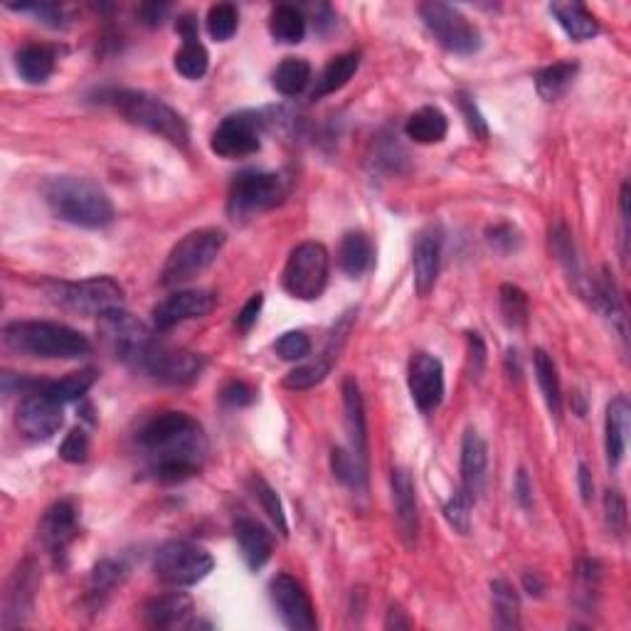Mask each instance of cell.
Instances as JSON below:
<instances>
[{"label": "cell", "mask_w": 631, "mask_h": 631, "mask_svg": "<svg viewBox=\"0 0 631 631\" xmlns=\"http://www.w3.org/2000/svg\"><path fill=\"white\" fill-rule=\"evenodd\" d=\"M208 65H210V55L200 40L183 42V47L176 52V70L183 74V77L200 79L205 72H208Z\"/></svg>", "instance_id": "obj_41"}, {"label": "cell", "mask_w": 631, "mask_h": 631, "mask_svg": "<svg viewBox=\"0 0 631 631\" xmlns=\"http://www.w3.org/2000/svg\"><path fill=\"white\" fill-rule=\"evenodd\" d=\"M274 348H277L281 360L296 363V360H304L311 353V341L304 331H289L279 338Z\"/></svg>", "instance_id": "obj_46"}, {"label": "cell", "mask_w": 631, "mask_h": 631, "mask_svg": "<svg viewBox=\"0 0 631 631\" xmlns=\"http://www.w3.org/2000/svg\"><path fill=\"white\" fill-rule=\"evenodd\" d=\"M55 50L47 45H25L23 50L15 55V67L18 74L28 84H42L52 77L55 72Z\"/></svg>", "instance_id": "obj_29"}, {"label": "cell", "mask_w": 631, "mask_h": 631, "mask_svg": "<svg viewBox=\"0 0 631 631\" xmlns=\"http://www.w3.org/2000/svg\"><path fill=\"white\" fill-rule=\"evenodd\" d=\"M121 577H124V567L116 565L114 560H102L94 567L92 585L97 592H106L111 587H116V582H121Z\"/></svg>", "instance_id": "obj_50"}, {"label": "cell", "mask_w": 631, "mask_h": 631, "mask_svg": "<svg viewBox=\"0 0 631 631\" xmlns=\"http://www.w3.org/2000/svg\"><path fill=\"white\" fill-rule=\"evenodd\" d=\"M176 30H178L180 35H183V42L200 40V37H198V20H195L190 13L180 15L178 23H176Z\"/></svg>", "instance_id": "obj_57"}, {"label": "cell", "mask_w": 631, "mask_h": 631, "mask_svg": "<svg viewBox=\"0 0 631 631\" xmlns=\"http://www.w3.org/2000/svg\"><path fill=\"white\" fill-rule=\"evenodd\" d=\"M212 567H215V560L208 550L198 543H190V540H168L153 558V570H156L158 580L173 587L198 585L210 575Z\"/></svg>", "instance_id": "obj_6"}, {"label": "cell", "mask_w": 631, "mask_h": 631, "mask_svg": "<svg viewBox=\"0 0 631 631\" xmlns=\"http://www.w3.org/2000/svg\"><path fill=\"white\" fill-rule=\"evenodd\" d=\"M523 585H526L530 595H543V582H540V577L535 572H526L523 575Z\"/></svg>", "instance_id": "obj_60"}, {"label": "cell", "mask_w": 631, "mask_h": 631, "mask_svg": "<svg viewBox=\"0 0 631 631\" xmlns=\"http://www.w3.org/2000/svg\"><path fill=\"white\" fill-rule=\"evenodd\" d=\"M486 466H489V449L479 432L469 429L461 444V489L471 498H479L486 486Z\"/></svg>", "instance_id": "obj_21"}, {"label": "cell", "mask_w": 631, "mask_h": 631, "mask_svg": "<svg viewBox=\"0 0 631 631\" xmlns=\"http://www.w3.org/2000/svg\"><path fill=\"white\" fill-rule=\"evenodd\" d=\"M311 82V65L301 57H286L274 72V89L284 97H296Z\"/></svg>", "instance_id": "obj_37"}, {"label": "cell", "mask_w": 631, "mask_h": 631, "mask_svg": "<svg viewBox=\"0 0 631 631\" xmlns=\"http://www.w3.org/2000/svg\"><path fill=\"white\" fill-rule=\"evenodd\" d=\"M629 415H631V407L624 395H617L612 402H609L607 422H604V447H607L609 466H619L622 464L624 454H627Z\"/></svg>", "instance_id": "obj_25"}, {"label": "cell", "mask_w": 631, "mask_h": 631, "mask_svg": "<svg viewBox=\"0 0 631 631\" xmlns=\"http://www.w3.org/2000/svg\"><path fill=\"white\" fill-rule=\"evenodd\" d=\"M269 597H272L274 609L286 629L291 631H314L318 627L316 609L311 597L306 595L304 587L291 575L281 572L269 582Z\"/></svg>", "instance_id": "obj_12"}, {"label": "cell", "mask_w": 631, "mask_h": 631, "mask_svg": "<svg viewBox=\"0 0 631 631\" xmlns=\"http://www.w3.org/2000/svg\"><path fill=\"white\" fill-rule=\"evenodd\" d=\"M47 208L70 225L99 230L114 220V205L104 188L79 176H52L42 185Z\"/></svg>", "instance_id": "obj_1"}, {"label": "cell", "mask_w": 631, "mask_h": 631, "mask_svg": "<svg viewBox=\"0 0 631 631\" xmlns=\"http://www.w3.org/2000/svg\"><path fill=\"white\" fill-rule=\"evenodd\" d=\"M30 572L33 570H28V567L23 565L18 572H15L13 580H10L8 592H5V612H3L5 629L15 627V624H23V614H28L30 607H33L35 582Z\"/></svg>", "instance_id": "obj_26"}, {"label": "cell", "mask_w": 631, "mask_h": 631, "mask_svg": "<svg viewBox=\"0 0 631 631\" xmlns=\"http://www.w3.org/2000/svg\"><path fill=\"white\" fill-rule=\"evenodd\" d=\"M447 129H449L447 116H444V111L437 109V106H422V109L415 111L405 124L407 139H412L415 143L444 141Z\"/></svg>", "instance_id": "obj_30"}, {"label": "cell", "mask_w": 631, "mask_h": 631, "mask_svg": "<svg viewBox=\"0 0 631 631\" xmlns=\"http://www.w3.org/2000/svg\"><path fill=\"white\" fill-rule=\"evenodd\" d=\"M8 8L18 10V13H35L37 18H42V23L52 25V28L65 25V20H62V8H57V5L33 3V5H8Z\"/></svg>", "instance_id": "obj_51"}, {"label": "cell", "mask_w": 631, "mask_h": 631, "mask_svg": "<svg viewBox=\"0 0 631 631\" xmlns=\"http://www.w3.org/2000/svg\"><path fill=\"white\" fill-rule=\"evenodd\" d=\"M486 365V346L479 333H469V373L471 378H479Z\"/></svg>", "instance_id": "obj_54"}, {"label": "cell", "mask_w": 631, "mask_h": 631, "mask_svg": "<svg viewBox=\"0 0 631 631\" xmlns=\"http://www.w3.org/2000/svg\"><path fill=\"white\" fill-rule=\"evenodd\" d=\"M254 397H257V392H254L247 383H242V380H232V383H227L225 390H222V402L230 407L252 405Z\"/></svg>", "instance_id": "obj_52"}, {"label": "cell", "mask_w": 631, "mask_h": 631, "mask_svg": "<svg viewBox=\"0 0 631 631\" xmlns=\"http://www.w3.org/2000/svg\"><path fill=\"white\" fill-rule=\"evenodd\" d=\"M491 599H493V624L498 629H518L521 627V599L516 590L506 580L491 582Z\"/></svg>", "instance_id": "obj_32"}, {"label": "cell", "mask_w": 631, "mask_h": 631, "mask_svg": "<svg viewBox=\"0 0 631 631\" xmlns=\"http://www.w3.org/2000/svg\"><path fill=\"white\" fill-rule=\"evenodd\" d=\"M47 301L79 316H109L124 309V289L111 277H92L82 281H45Z\"/></svg>", "instance_id": "obj_4"}, {"label": "cell", "mask_w": 631, "mask_h": 631, "mask_svg": "<svg viewBox=\"0 0 631 631\" xmlns=\"http://www.w3.org/2000/svg\"><path fill=\"white\" fill-rule=\"evenodd\" d=\"M420 15L434 40L454 55H474L481 50V33L459 8L447 3H422Z\"/></svg>", "instance_id": "obj_8"}, {"label": "cell", "mask_w": 631, "mask_h": 631, "mask_svg": "<svg viewBox=\"0 0 631 631\" xmlns=\"http://www.w3.org/2000/svg\"><path fill=\"white\" fill-rule=\"evenodd\" d=\"M471 506H474V498L469 496L464 489H459L444 506V516H447L449 526L459 530L461 535L469 533L471 528Z\"/></svg>", "instance_id": "obj_44"}, {"label": "cell", "mask_w": 631, "mask_h": 631, "mask_svg": "<svg viewBox=\"0 0 631 631\" xmlns=\"http://www.w3.org/2000/svg\"><path fill=\"white\" fill-rule=\"evenodd\" d=\"M102 331H104L106 343H109V346L114 348V353L129 365H134L136 358H139V355L146 351L153 341H156L151 328H148L146 323H141L139 318L126 314L124 309L104 316Z\"/></svg>", "instance_id": "obj_14"}, {"label": "cell", "mask_w": 631, "mask_h": 631, "mask_svg": "<svg viewBox=\"0 0 631 631\" xmlns=\"http://www.w3.org/2000/svg\"><path fill=\"white\" fill-rule=\"evenodd\" d=\"M459 109H461V114L466 116V126H469V131L474 134V139H479V141L489 139V126H486V119L481 116L479 106H476V102L469 97V94H464V92L459 94Z\"/></svg>", "instance_id": "obj_49"}, {"label": "cell", "mask_w": 631, "mask_h": 631, "mask_svg": "<svg viewBox=\"0 0 631 631\" xmlns=\"http://www.w3.org/2000/svg\"><path fill=\"white\" fill-rule=\"evenodd\" d=\"M45 387V385H42ZM33 390L23 397L18 407V427L33 442H47L60 432L65 415L60 402L52 400L45 390Z\"/></svg>", "instance_id": "obj_13"}, {"label": "cell", "mask_w": 631, "mask_h": 631, "mask_svg": "<svg viewBox=\"0 0 631 631\" xmlns=\"http://www.w3.org/2000/svg\"><path fill=\"white\" fill-rule=\"evenodd\" d=\"M262 146V119L254 111H240L220 121L210 139V148L222 158H245Z\"/></svg>", "instance_id": "obj_11"}, {"label": "cell", "mask_w": 631, "mask_h": 631, "mask_svg": "<svg viewBox=\"0 0 631 631\" xmlns=\"http://www.w3.org/2000/svg\"><path fill=\"white\" fill-rule=\"evenodd\" d=\"M604 521L614 535H622L627 528V501L619 491H607L604 496Z\"/></svg>", "instance_id": "obj_47"}, {"label": "cell", "mask_w": 631, "mask_h": 631, "mask_svg": "<svg viewBox=\"0 0 631 631\" xmlns=\"http://www.w3.org/2000/svg\"><path fill=\"white\" fill-rule=\"evenodd\" d=\"M89 456V434L82 427H74L60 444V459L67 464H84Z\"/></svg>", "instance_id": "obj_48"}, {"label": "cell", "mask_w": 631, "mask_h": 631, "mask_svg": "<svg viewBox=\"0 0 631 631\" xmlns=\"http://www.w3.org/2000/svg\"><path fill=\"white\" fill-rule=\"evenodd\" d=\"M237 23H240V15L237 8L230 3H217L212 5L208 13V33L212 40L225 42L237 33Z\"/></svg>", "instance_id": "obj_43"}, {"label": "cell", "mask_w": 631, "mask_h": 631, "mask_svg": "<svg viewBox=\"0 0 631 631\" xmlns=\"http://www.w3.org/2000/svg\"><path fill=\"white\" fill-rule=\"evenodd\" d=\"M225 247V232L212 230H195L190 235H185L176 247L168 254L166 264H163L161 272V284L163 286H178L185 281L195 279L198 274H203L217 259V254Z\"/></svg>", "instance_id": "obj_5"}, {"label": "cell", "mask_w": 631, "mask_h": 631, "mask_svg": "<svg viewBox=\"0 0 631 631\" xmlns=\"http://www.w3.org/2000/svg\"><path fill=\"white\" fill-rule=\"evenodd\" d=\"M249 489H252L254 498H257L259 506H262V511L269 516V521H272L274 526L279 528V533L281 535L289 533V526H286L284 508H281V501H279L277 491H274L272 486H269L267 481L262 479V476H252V479H249Z\"/></svg>", "instance_id": "obj_40"}, {"label": "cell", "mask_w": 631, "mask_h": 631, "mask_svg": "<svg viewBox=\"0 0 631 631\" xmlns=\"http://www.w3.org/2000/svg\"><path fill=\"white\" fill-rule=\"evenodd\" d=\"M143 617L151 629H195L200 622L195 619V607L188 595L171 592V595L153 597L143 609Z\"/></svg>", "instance_id": "obj_17"}, {"label": "cell", "mask_w": 631, "mask_h": 631, "mask_svg": "<svg viewBox=\"0 0 631 631\" xmlns=\"http://www.w3.org/2000/svg\"><path fill=\"white\" fill-rule=\"evenodd\" d=\"M136 370L146 373L148 378L166 385H188L203 373L205 360L203 355L180 351V348H168L153 341L134 363Z\"/></svg>", "instance_id": "obj_10"}, {"label": "cell", "mask_w": 631, "mask_h": 631, "mask_svg": "<svg viewBox=\"0 0 631 631\" xmlns=\"http://www.w3.org/2000/svg\"><path fill=\"white\" fill-rule=\"evenodd\" d=\"M343 412H346V432L351 439V452L368 466V422H365V407L360 387L353 378L343 383Z\"/></svg>", "instance_id": "obj_23"}, {"label": "cell", "mask_w": 631, "mask_h": 631, "mask_svg": "<svg viewBox=\"0 0 631 631\" xmlns=\"http://www.w3.org/2000/svg\"><path fill=\"white\" fill-rule=\"evenodd\" d=\"M392 501H395V518L402 540L412 548L417 540L420 518H417L415 484H412V476L405 469L392 471Z\"/></svg>", "instance_id": "obj_22"}, {"label": "cell", "mask_w": 631, "mask_h": 631, "mask_svg": "<svg viewBox=\"0 0 631 631\" xmlns=\"http://www.w3.org/2000/svg\"><path fill=\"white\" fill-rule=\"evenodd\" d=\"M94 383H97V370L84 368V370H77V373L65 375V378H60V380L45 383L42 390H45L55 402L67 405V402L82 400V397L92 390Z\"/></svg>", "instance_id": "obj_35"}, {"label": "cell", "mask_w": 631, "mask_h": 631, "mask_svg": "<svg viewBox=\"0 0 631 631\" xmlns=\"http://www.w3.org/2000/svg\"><path fill=\"white\" fill-rule=\"evenodd\" d=\"M262 304H264V296L262 294H254L252 299L247 301L245 306H242V311L237 314V328L240 331H249V328L257 323L259 318V311H262Z\"/></svg>", "instance_id": "obj_56"}, {"label": "cell", "mask_w": 631, "mask_h": 631, "mask_svg": "<svg viewBox=\"0 0 631 631\" xmlns=\"http://www.w3.org/2000/svg\"><path fill=\"white\" fill-rule=\"evenodd\" d=\"M442 230L427 227L417 237L412 249V267H415V289L420 296H427L434 289L439 274V259H442Z\"/></svg>", "instance_id": "obj_18"}, {"label": "cell", "mask_w": 631, "mask_h": 631, "mask_svg": "<svg viewBox=\"0 0 631 631\" xmlns=\"http://www.w3.org/2000/svg\"><path fill=\"white\" fill-rule=\"evenodd\" d=\"M111 104L119 109L131 124L141 126V129L151 131V134L161 136V139L171 141L173 146L188 148L190 131L183 116L178 114L173 106H168L161 97L151 92H141V89H121L111 97Z\"/></svg>", "instance_id": "obj_3"}, {"label": "cell", "mask_w": 631, "mask_h": 631, "mask_svg": "<svg viewBox=\"0 0 631 631\" xmlns=\"http://www.w3.org/2000/svg\"><path fill=\"white\" fill-rule=\"evenodd\" d=\"M535 378H538L540 390H543L545 405H548L550 415L555 420L562 417V390H560V378H558V368H555L553 358H550L545 351H535Z\"/></svg>", "instance_id": "obj_33"}, {"label": "cell", "mask_w": 631, "mask_h": 631, "mask_svg": "<svg viewBox=\"0 0 631 631\" xmlns=\"http://www.w3.org/2000/svg\"><path fill=\"white\" fill-rule=\"evenodd\" d=\"M217 306V296L205 289H185L176 291L168 299L153 309V323L158 331H168V328L178 326L183 321H193V318L208 316Z\"/></svg>", "instance_id": "obj_15"}, {"label": "cell", "mask_w": 631, "mask_h": 631, "mask_svg": "<svg viewBox=\"0 0 631 631\" xmlns=\"http://www.w3.org/2000/svg\"><path fill=\"white\" fill-rule=\"evenodd\" d=\"M358 67H360L358 52H346V55H338L336 60L328 62L326 70L321 72V77H318V82H316L314 99L328 97V94L346 87V84L353 79V74L358 72Z\"/></svg>", "instance_id": "obj_31"}, {"label": "cell", "mask_w": 631, "mask_h": 631, "mask_svg": "<svg viewBox=\"0 0 631 631\" xmlns=\"http://www.w3.org/2000/svg\"><path fill=\"white\" fill-rule=\"evenodd\" d=\"M3 343L8 351L30 358H84L92 351L87 336L65 323L52 321H15L3 328Z\"/></svg>", "instance_id": "obj_2"}, {"label": "cell", "mask_w": 631, "mask_h": 631, "mask_svg": "<svg viewBox=\"0 0 631 631\" xmlns=\"http://www.w3.org/2000/svg\"><path fill=\"white\" fill-rule=\"evenodd\" d=\"M550 13L555 15L560 28L565 30L572 40L585 42L599 35L597 18L582 3H553L550 5Z\"/></svg>", "instance_id": "obj_27"}, {"label": "cell", "mask_w": 631, "mask_h": 631, "mask_svg": "<svg viewBox=\"0 0 631 631\" xmlns=\"http://www.w3.org/2000/svg\"><path fill=\"white\" fill-rule=\"evenodd\" d=\"M498 306H501L503 321L511 328H523L528 321V296L526 291L513 284H503L498 291Z\"/></svg>", "instance_id": "obj_39"}, {"label": "cell", "mask_w": 631, "mask_h": 631, "mask_svg": "<svg viewBox=\"0 0 631 631\" xmlns=\"http://www.w3.org/2000/svg\"><path fill=\"white\" fill-rule=\"evenodd\" d=\"M489 242L493 249H498V252H513V249L518 247V242H521V237H518V232L513 230L511 225H496L493 230H489Z\"/></svg>", "instance_id": "obj_53"}, {"label": "cell", "mask_w": 631, "mask_h": 631, "mask_svg": "<svg viewBox=\"0 0 631 631\" xmlns=\"http://www.w3.org/2000/svg\"><path fill=\"white\" fill-rule=\"evenodd\" d=\"M77 535V511L70 501H60L47 508L40 523V538L55 558H62Z\"/></svg>", "instance_id": "obj_19"}, {"label": "cell", "mask_w": 631, "mask_h": 631, "mask_svg": "<svg viewBox=\"0 0 631 631\" xmlns=\"http://www.w3.org/2000/svg\"><path fill=\"white\" fill-rule=\"evenodd\" d=\"M286 183L277 173L267 171H242L230 185L227 208L230 215L249 217L257 212L272 210L284 200Z\"/></svg>", "instance_id": "obj_9"}, {"label": "cell", "mask_w": 631, "mask_h": 631, "mask_svg": "<svg viewBox=\"0 0 631 631\" xmlns=\"http://www.w3.org/2000/svg\"><path fill=\"white\" fill-rule=\"evenodd\" d=\"M328 267H331V259H328L326 247L318 242L299 245L289 254L284 274H281L286 294L301 301L318 299L328 284Z\"/></svg>", "instance_id": "obj_7"}, {"label": "cell", "mask_w": 631, "mask_h": 631, "mask_svg": "<svg viewBox=\"0 0 631 631\" xmlns=\"http://www.w3.org/2000/svg\"><path fill=\"white\" fill-rule=\"evenodd\" d=\"M269 30H272L274 40L286 42V45L301 42L306 35L304 13L294 8V5H277L272 10V18H269Z\"/></svg>", "instance_id": "obj_36"}, {"label": "cell", "mask_w": 631, "mask_h": 631, "mask_svg": "<svg viewBox=\"0 0 631 631\" xmlns=\"http://www.w3.org/2000/svg\"><path fill=\"white\" fill-rule=\"evenodd\" d=\"M198 427L200 424L190 415H185V412H161V415L153 417V420L141 429L139 442L141 447L146 449V454H151L168 447V444L178 442V439H183L185 434H190Z\"/></svg>", "instance_id": "obj_20"}, {"label": "cell", "mask_w": 631, "mask_h": 631, "mask_svg": "<svg viewBox=\"0 0 631 631\" xmlns=\"http://www.w3.org/2000/svg\"><path fill=\"white\" fill-rule=\"evenodd\" d=\"M385 627L387 629H407L410 627V622H407V619H402V612L400 609H390V617H387V622H385Z\"/></svg>", "instance_id": "obj_61"}, {"label": "cell", "mask_w": 631, "mask_h": 631, "mask_svg": "<svg viewBox=\"0 0 631 631\" xmlns=\"http://www.w3.org/2000/svg\"><path fill=\"white\" fill-rule=\"evenodd\" d=\"M513 493H516L518 503H521L523 508H528L530 503H533V491H530V484H528L526 471H518V476H516V486H513Z\"/></svg>", "instance_id": "obj_58"}, {"label": "cell", "mask_w": 631, "mask_h": 631, "mask_svg": "<svg viewBox=\"0 0 631 631\" xmlns=\"http://www.w3.org/2000/svg\"><path fill=\"white\" fill-rule=\"evenodd\" d=\"M575 74V62H555V65L545 67V70L535 74V89H538V94L545 102H555V99H560L570 89V84L575 82Z\"/></svg>", "instance_id": "obj_34"}, {"label": "cell", "mask_w": 631, "mask_h": 631, "mask_svg": "<svg viewBox=\"0 0 631 631\" xmlns=\"http://www.w3.org/2000/svg\"><path fill=\"white\" fill-rule=\"evenodd\" d=\"M410 392L422 412H434L444 400V368L439 358L429 353H415L410 360Z\"/></svg>", "instance_id": "obj_16"}, {"label": "cell", "mask_w": 631, "mask_h": 631, "mask_svg": "<svg viewBox=\"0 0 631 631\" xmlns=\"http://www.w3.org/2000/svg\"><path fill=\"white\" fill-rule=\"evenodd\" d=\"M577 481H580V493H582V498H585V501L590 503L592 496H595V481H592L590 469H587L585 464H580V469H577Z\"/></svg>", "instance_id": "obj_59"}, {"label": "cell", "mask_w": 631, "mask_h": 631, "mask_svg": "<svg viewBox=\"0 0 631 631\" xmlns=\"http://www.w3.org/2000/svg\"><path fill=\"white\" fill-rule=\"evenodd\" d=\"M235 535H237V543H240L242 558H245L249 570H259V567L267 565L269 558H272L274 538H272V533L262 526V523L247 516L237 518Z\"/></svg>", "instance_id": "obj_24"}, {"label": "cell", "mask_w": 631, "mask_h": 631, "mask_svg": "<svg viewBox=\"0 0 631 631\" xmlns=\"http://www.w3.org/2000/svg\"><path fill=\"white\" fill-rule=\"evenodd\" d=\"M375 249L373 242L363 232H348L338 247V264L348 277H363L373 267Z\"/></svg>", "instance_id": "obj_28"}, {"label": "cell", "mask_w": 631, "mask_h": 631, "mask_svg": "<svg viewBox=\"0 0 631 631\" xmlns=\"http://www.w3.org/2000/svg\"><path fill=\"white\" fill-rule=\"evenodd\" d=\"M328 373H331V358H318L291 370L284 378V385L289 387V390H309V387L326 380Z\"/></svg>", "instance_id": "obj_42"}, {"label": "cell", "mask_w": 631, "mask_h": 631, "mask_svg": "<svg viewBox=\"0 0 631 631\" xmlns=\"http://www.w3.org/2000/svg\"><path fill=\"white\" fill-rule=\"evenodd\" d=\"M331 469L336 474V479L351 486V489L363 491L365 484H368V466L353 452H346V449H333Z\"/></svg>", "instance_id": "obj_38"}, {"label": "cell", "mask_w": 631, "mask_h": 631, "mask_svg": "<svg viewBox=\"0 0 631 631\" xmlns=\"http://www.w3.org/2000/svg\"><path fill=\"white\" fill-rule=\"evenodd\" d=\"M553 249L558 254V259L562 262V267L567 269L570 279H580V264H577V252L575 245H572V235L562 222L553 227Z\"/></svg>", "instance_id": "obj_45"}, {"label": "cell", "mask_w": 631, "mask_h": 631, "mask_svg": "<svg viewBox=\"0 0 631 631\" xmlns=\"http://www.w3.org/2000/svg\"><path fill=\"white\" fill-rule=\"evenodd\" d=\"M171 13V5L168 3H143L139 8V18L148 28H158V25L166 20V15Z\"/></svg>", "instance_id": "obj_55"}]
</instances>
